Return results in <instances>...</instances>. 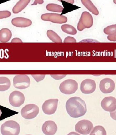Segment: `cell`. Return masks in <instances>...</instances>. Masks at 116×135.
<instances>
[{
    "label": "cell",
    "mask_w": 116,
    "mask_h": 135,
    "mask_svg": "<svg viewBox=\"0 0 116 135\" xmlns=\"http://www.w3.org/2000/svg\"><path fill=\"white\" fill-rule=\"evenodd\" d=\"M66 108L67 113L72 118L82 117L87 112L85 102L80 97H72L69 98L66 102Z\"/></svg>",
    "instance_id": "obj_1"
},
{
    "label": "cell",
    "mask_w": 116,
    "mask_h": 135,
    "mask_svg": "<svg viewBox=\"0 0 116 135\" xmlns=\"http://www.w3.org/2000/svg\"><path fill=\"white\" fill-rule=\"evenodd\" d=\"M1 131L2 135H18L20 126L15 121H7L1 125Z\"/></svg>",
    "instance_id": "obj_2"
},
{
    "label": "cell",
    "mask_w": 116,
    "mask_h": 135,
    "mask_svg": "<svg viewBox=\"0 0 116 135\" xmlns=\"http://www.w3.org/2000/svg\"><path fill=\"white\" fill-rule=\"evenodd\" d=\"M78 83L73 79H68L64 81L60 86L61 92L66 95H71L76 92L78 89Z\"/></svg>",
    "instance_id": "obj_3"
},
{
    "label": "cell",
    "mask_w": 116,
    "mask_h": 135,
    "mask_svg": "<svg viewBox=\"0 0 116 135\" xmlns=\"http://www.w3.org/2000/svg\"><path fill=\"white\" fill-rule=\"evenodd\" d=\"M39 113V108L36 104H27L22 108L21 115L27 120H31L36 117Z\"/></svg>",
    "instance_id": "obj_4"
},
{
    "label": "cell",
    "mask_w": 116,
    "mask_h": 135,
    "mask_svg": "<svg viewBox=\"0 0 116 135\" xmlns=\"http://www.w3.org/2000/svg\"><path fill=\"white\" fill-rule=\"evenodd\" d=\"M93 18L92 15L88 12H83L77 24V30L82 31L85 28H90L93 26Z\"/></svg>",
    "instance_id": "obj_5"
},
{
    "label": "cell",
    "mask_w": 116,
    "mask_h": 135,
    "mask_svg": "<svg viewBox=\"0 0 116 135\" xmlns=\"http://www.w3.org/2000/svg\"><path fill=\"white\" fill-rule=\"evenodd\" d=\"M30 79L26 75H15L13 79V85L16 89H25L30 86Z\"/></svg>",
    "instance_id": "obj_6"
},
{
    "label": "cell",
    "mask_w": 116,
    "mask_h": 135,
    "mask_svg": "<svg viewBox=\"0 0 116 135\" xmlns=\"http://www.w3.org/2000/svg\"><path fill=\"white\" fill-rule=\"evenodd\" d=\"M93 129V125L88 120H83L78 122L75 126L76 132L82 135L89 134Z\"/></svg>",
    "instance_id": "obj_7"
},
{
    "label": "cell",
    "mask_w": 116,
    "mask_h": 135,
    "mask_svg": "<svg viewBox=\"0 0 116 135\" xmlns=\"http://www.w3.org/2000/svg\"><path fill=\"white\" fill-rule=\"evenodd\" d=\"M41 18L44 21H50L55 23H65L68 21V18L66 17L56 13L43 14L41 15Z\"/></svg>",
    "instance_id": "obj_8"
},
{
    "label": "cell",
    "mask_w": 116,
    "mask_h": 135,
    "mask_svg": "<svg viewBox=\"0 0 116 135\" xmlns=\"http://www.w3.org/2000/svg\"><path fill=\"white\" fill-rule=\"evenodd\" d=\"M9 100L12 106L18 107L23 105L25 102V95L21 92L15 90L10 94Z\"/></svg>",
    "instance_id": "obj_9"
},
{
    "label": "cell",
    "mask_w": 116,
    "mask_h": 135,
    "mask_svg": "<svg viewBox=\"0 0 116 135\" xmlns=\"http://www.w3.org/2000/svg\"><path fill=\"white\" fill-rule=\"evenodd\" d=\"M58 100L51 99L45 101L42 106L43 112L46 115H51L55 113L57 109Z\"/></svg>",
    "instance_id": "obj_10"
},
{
    "label": "cell",
    "mask_w": 116,
    "mask_h": 135,
    "mask_svg": "<svg viewBox=\"0 0 116 135\" xmlns=\"http://www.w3.org/2000/svg\"><path fill=\"white\" fill-rule=\"evenodd\" d=\"M115 84L113 80L106 78L100 81L99 89L101 92L104 94L111 93L115 89Z\"/></svg>",
    "instance_id": "obj_11"
},
{
    "label": "cell",
    "mask_w": 116,
    "mask_h": 135,
    "mask_svg": "<svg viewBox=\"0 0 116 135\" xmlns=\"http://www.w3.org/2000/svg\"><path fill=\"white\" fill-rule=\"evenodd\" d=\"M96 84L93 79H87L82 81L80 85V90L83 94H91L96 89Z\"/></svg>",
    "instance_id": "obj_12"
},
{
    "label": "cell",
    "mask_w": 116,
    "mask_h": 135,
    "mask_svg": "<svg viewBox=\"0 0 116 135\" xmlns=\"http://www.w3.org/2000/svg\"><path fill=\"white\" fill-rule=\"evenodd\" d=\"M102 109L106 112H113L116 109V99L114 97H106L101 102Z\"/></svg>",
    "instance_id": "obj_13"
},
{
    "label": "cell",
    "mask_w": 116,
    "mask_h": 135,
    "mask_svg": "<svg viewBox=\"0 0 116 135\" xmlns=\"http://www.w3.org/2000/svg\"><path fill=\"white\" fill-rule=\"evenodd\" d=\"M42 130L45 135H54L57 131V125L53 121H47L43 124Z\"/></svg>",
    "instance_id": "obj_14"
},
{
    "label": "cell",
    "mask_w": 116,
    "mask_h": 135,
    "mask_svg": "<svg viewBox=\"0 0 116 135\" xmlns=\"http://www.w3.org/2000/svg\"><path fill=\"white\" fill-rule=\"evenodd\" d=\"M12 23L13 26L18 27H28L32 25L31 20L25 18L18 17L12 19Z\"/></svg>",
    "instance_id": "obj_15"
},
{
    "label": "cell",
    "mask_w": 116,
    "mask_h": 135,
    "mask_svg": "<svg viewBox=\"0 0 116 135\" xmlns=\"http://www.w3.org/2000/svg\"><path fill=\"white\" fill-rule=\"evenodd\" d=\"M31 1V0H20L12 9V12L15 14H18L25 8Z\"/></svg>",
    "instance_id": "obj_16"
},
{
    "label": "cell",
    "mask_w": 116,
    "mask_h": 135,
    "mask_svg": "<svg viewBox=\"0 0 116 135\" xmlns=\"http://www.w3.org/2000/svg\"><path fill=\"white\" fill-rule=\"evenodd\" d=\"M12 37V32L9 29L4 28L0 30V42L2 43L8 42Z\"/></svg>",
    "instance_id": "obj_17"
},
{
    "label": "cell",
    "mask_w": 116,
    "mask_h": 135,
    "mask_svg": "<svg viewBox=\"0 0 116 135\" xmlns=\"http://www.w3.org/2000/svg\"><path fill=\"white\" fill-rule=\"evenodd\" d=\"M83 5L91 13L95 15H98L99 12L91 0H81Z\"/></svg>",
    "instance_id": "obj_18"
},
{
    "label": "cell",
    "mask_w": 116,
    "mask_h": 135,
    "mask_svg": "<svg viewBox=\"0 0 116 135\" xmlns=\"http://www.w3.org/2000/svg\"><path fill=\"white\" fill-rule=\"evenodd\" d=\"M11 86L10 79L5 77H0V91H5L8 90Z\"/></svg>",
    "instance_id": "obj_19"
},
{
    "label": "cell",
    "mask_w": 116,
    "mask_h": 135,
    "mask_svg": "<svg viewBox=\"0 0 116 135\" xmlns=\"http://www.w3.org/2000/svg\"><path fill=\"white\" fill-rule=\"evenodd\" d=\"M47 37L49 39L55 43H62V39L56 32L52 30H48L46 32Z\"/></svg>",
    "instance_id": "obj_20"
},
{
    "label": "cell",
    "mask_w": 116,
    "mask_h": 135,
    "mask_svg": "<svg viewBox=\"0 0 116 135\" xmlns=\"http://www.w3.org/2000/svg\"><path fill=\"white\" fill-rule=\"evenodd\" d=\"M61 29L63 32L71 35H75L77 33L76 29L71 25L64 24L61 26Z\"/></svg>",
    "instance_id": "obj_21"
},
{
    "label": "cell",
    "mask_w": 116,
    "mask_h": 135,
    "mask_svg": "<svg viewBox=\"0 0 116 135\" xmlns=\"http://www.w3.org/2000/svg\"><path fill=\"white\" fill-rule=\"evenodd\" d=\"M46 9L47 10L50 12H56L61 13L63 10V7L56 4L49 3L46 6Z\"/></svg>",
    "instance_id": "obj_22"
},
{
    "label": "cell",
    "mask_w": 116,
    "mask_h": 135,
    "mask_svg": "<svg viewBox=\"0 0 116 135\" xmlns=\"http://www.w3.org/2000/svg\"><path fill=\"white\" fill-rule=\"evenodd\" d=\"M90 135H106V132L102 126H96L93 129Z\"/></svg>",
    "instance_id": "obj_23"
},
{
    "label": "cell",
    "mask_w": 116,
    "mask_h": 135,
    "mask_svg": "<svg viewBox=\"0 0 116 135\" xmlns=\"http://www.w3.org/2000/svg\"><path fill=\"white\" fill-rule=\"evenodd\" d=\"M103 32L107 35H113L116 34V24L108 26L103 30Z\"/></svg>",
    "instance_id": "obj_24"
},
{
    "label": "cell",
    "mask_w": 116,
    "mask_h": 135,
    "mask_svg": "<svg viewBox=\"0 0 116 135\" xmlns=\"http://www.w3.org/2000/svg\"><path fill=\"white\" fill-rule=\"evenodd\" d=\"M11 14V12L7 10L0 11V19L9 17Z\"/></svg>",
    "instance_id": "obj_25"
},
{
    "label": "cell",
    "mask_w": 116,
    "mask_h": 135,
    "mask_svg": "<svg viewBox=\"0 0 116 135\" xmlns=\"http://www.w3.org/2000/svg\"><path fill=\"white\" fill-rule=\"evenodd\" d=\"M32 77H33L35 80L37 82L41 81L45 78L46 75H32Z\"/></svg>",
    "instance_id": "obj_26"
},
{
    "label": "cell",
    "mask_w": 116,
    "mask_h": 135,
    "mask_svg": "<svg viewBox=\"0 0 116 135\" xmlns=\"http://www.w3.org/2000/svg\"><path fill=\"white\" fill-rule=\"evenodd\" d=\"M64 43H76V40L73 37H66L64 41Z\"/></svg>",
    "instance_id": "obj_27"
},
{
    "label": "cell",
    "mask_w": 116,
    "mask_h": 135,
    "mask_svg": "<svg viewBox=\"0 0 116 135\" xmlns=\"http://www.w3.org/2000/svg\"><path fill=\"white\" fill-rule=\"evenodd\" d=\"M108 40L111 41H113V42H116V34L114 35H108L107 37Z\"/></svg>",
    "instance_id": "obj_28"
},
{
    "label": "cell",
    "mask_w": 116,
    "mask_h": 135,
    "mask_svg": "<svg viewBox=\"0 0 116 135\" xmlns=\"http://www.w3.org/2000/svg\"><path fill=\"white\" fill-rule=\"evenodd\" d=\"M53 78L55 79H60L66 76V75H51Z\"/></svg>",
    "instance_id": "obj_29"
},
{
    "label": "cell",
    "mask_w": 116,
    "mask_h": 135,
    "mask_svg": "<svg viewBox=\"0 0 116 135\" xmlns=\"http://www.w3.org/2000/svg\"><path fill=\"white\" fill-rule=\"evenodd\" d=\"M44 1L43 0H34V2L33 3V4H32L31 6H34V5H37V4H40L41 5L43 3Z\"/></svg>",
    "instance_id": "obj_30"
},
{
    "label": "cell",
    "mask_w": 116,
    "mask_h": 135,
    "mask_svg": "<svg viewBox=\"0 0 116 135\" xmlns=\"http://www.w3.org/2000/svg\"><path fill=\"white\" fill-rule=\"evenodd\" d=\"M110 115L113 120H116V109L113 112H110Z\"/></svg>",
    "instance_id": "obj_31"
},
{
    "label": "cell",
    "mask_w": 116,
    "mask_h": 135,
    "mask_svg": "<svg viewBox=\"0 0 116 135\" xmlns=\"http://www.w3.org/2000/svg\"><path fill=\"white\" fill-rule=\"evenodd\" d=\"M11 43H22L23 41L21 40V39L18 38H15L12 39Z\"/></svg>",
    "instance_id": "obj_32"
},
{
    "label": "cell",
    "mask_w": 116,
    "mask_h": 135,
    "mask_svg": "<svg viewBox=\"0 0 116 135\" xmlns=\"http://www.w3.org/2000/svg\"><path fill=\"white\" fill-rule=\"evenodd\" d=\"M57 1H60V2L61 1H66V2H67V3H70L71 4H73L75 2L74 0H57Z\"/></svg>",
    "instance_id": "obj_33"
},
{
    "label": "cell",
    "mask_w": 116,
    "mask_h": 135,
    "mask_svg": "<svg viewBox=\"0 0 116 135\" xmlns=\"http://www.w3.org/2000/svg\"><path fill=\"white\" fill-rule=\"evenodd\" d=\"M67 135H81L80 134H78L77 133L75 132H70V133H68Z\"/></svg>",
    "instance_id": "obj_34"
},
{
    "label": "cell",
    "mask_w": 116,
    "mask_h": 135,
    "mask_svg": "<svg viewBox=\"0 0 116 135\" xmlns=\"http://www.w3.org/2000/svg\"><path fill=\"white\" fill-rule=\"evenodd\" d=\"M1 114H2V112H1V109H0V117H1Z\"/></svg>",
    "instance_id": "obj_35"
},
{
    "label": "cell",
    "mask_w": 116,
    "mask_h": 135,
    "mask_svg": "<svg viewBox=\"0 0 116 135\" xmlns=\"http://www.w3.org/2000/svg\"><path fill=\"white\" fill-rule=\"evenodd\" d=\"M113 2L114 4H116V0H113Z\"/></svg>",
    "instance_id": "obj_36"
},
{
    "label": "cell",
    "mask_w": 116,
    "mask_h": 135,
    "mask_svg": "<svg viewBox=\"0 0 116 135\" xmlns=\"http://www.w3.org/2000/svg\"></svg>",
    "instance_id": "obj_37"
}]
</instances>
